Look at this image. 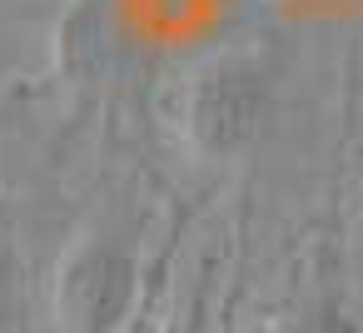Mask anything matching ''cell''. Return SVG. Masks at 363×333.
I'll return each instance as SVG.
<instances>
[{
  "mask_svg": "<svg viewBox=\"0 0 363 333\" xmlns=\"http://www.w3.org/2000/svg\"><path fill=\"white\" fill-rule=\"evenodd\" d=\"M269 115V80L249 55H214L189 75L179 130L189 149L209 164L239 159Z\"/></svg>",
  "mask_w": 363,
  "mask_h": 333,
  "instance_id": "obj_2",
  "label": "cell"
},
{
  "mask_svg": "<svg viewBox=\"0 0 363 333\" xmlns=\"http://www.w3.org/2000/svg\"><path fill=\"white\" fill-rule=\"evenodd\" d=\"M0 333H26V288H21V254L16 229L0 199Z\"/></svg>",
  "mask_w": 363,
  "mask_h": 333,
  "instance_id": "obj_3",
  "label": "cell"
},
{
  "mask_svg": "<svg viewBox=\"0 0 363 333\" xmlns=\"http://www.w3.org/2000/svg\"><path fill=\"white\" fill-rule=\"evenodd\" d=\"M130 199L135 194H125V204H95V214L65 244L50 283L55 333H125L145 308V224Z\"/></svg>",
  "mask_w": 363,
  "mask_h": 333,
  "instance_id": "obj_1",
  "label": "cell"
},
{
  "mask_svg": "<svg viewBox=\"0 0 363 333\" xmlns=\"http://www.w3.org/2000/svg\"><path fill=\"white\" fill-rule=\"evenodd\" d=\"M164 333H209V269H204V264H199V278H194V288L184 293L179 313L164 323Z\"/></svg>",
  "mask_w": 363,
  "mask_h": 333,
  "instance_id": "obj_4",
  "label": "cell"
}]
</instances>
